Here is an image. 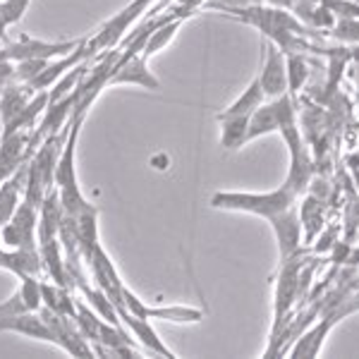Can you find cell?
Instances as JSON below:
<instances>
[{"label": "cell", "mask_w": 359, "mask_h": 359, "mask_svg": "<svg viewBox=\"0 0 359 359\" xmlns=\"http://www.w3.org/2000/svg\"><path fill=\"white\" fill-rule=\"evenodd\" d=\"M216 8L223 10L221 15L225 17H235L237 22L257 27L283 53H294L299 48L297 34H304V27L285 10L259 8V5H216Z\"/></svg>", "instance_id": "cell-1"}, {"label": "cell", "mask_w": 359, "mask_h": 359, "mask_svg": "<svg viewBox=\"0 0 359 359\" xmlns=\"http://www.w3.org/2000/svg\"><path fill=\"white\" fill-rule=\"evenodd\" d=\"M299 192L290 182H283L273 192H228L218 189L211 194V206L221 211H237V213H252L269 221L271 216L290 208L297 201Z\"/></svg>", "instance_id": "cell-2"}, {"label": "cell", "mask_w": 359, "mask_h": 359, "mask_svg": "<svg viewBox=\"0 0 359 359\" xmlns=\"http://www.w3.org/2000/svg\"><path fill=\"white\" fill-rule=\"evenodd\" d=\"M302 254L280 262V271L276 276V292H273V326H271V345L264 357L278 355V338L287 328L290 311L299 299V269H302Z\"/></svg>", "instance_id": "cell-3"}, {"label": "cell", "mask_w": 359, "mask_h": 359, "mask_svg": "<svg viewBox=\"0 0 359 359\" xmlns=\"http://www.w3.org/2000/svg\"><path fill=\"white\" fill-rule=\"evenodd\" d=\"M154 3L156 0H132L127 8H123L120 13H115L111 20L103 22V25L86 39V48H89L91 57L103 53V50L118 48L120 41L125 39V34L135 27V22L147 13Z\"/></svg>", "instance_id": "cell-4"}, {"label": "cell", "mask_w": 359, "mask_h": 359, "mask_svg": "<svg viewBox=\"0 0 359 359\" xmlns=\"http://www.w3.org/2000/svg\"><path fill=\"white\" fill-rule=\"evenodd\" d=\"M86 41L84 39H69V41H39V39L29 36V34H22L17 41H10L0 48L8 60L20 62V60H32V57H39V60H53V57H62L67 53H72L74 48H79Z\"/></svg>", "instance_id": "cell-5"}, {"label": "cell", "mask_w": 359, "mask_h": 359, "mask_svg": "<svg viewBox=\"0 0 359 359\" xmlns=\"http://www.w3.org/2000/svg\"><path fill=\"white\" fill-rule=\"evenodd\" d=\"M39 208L22 199L13 218L0 228V245L10 249H39Z\"/></svg>", "instance_id": "cell-6"}, {"label": "cell", "mask_w": 359, "mask_h": 359, "mask_svg": "<svg viewBox=\"0 0 359 359\" xmlns=\"http://www.w3.org/2000/svg\"><path fill=\"white\" fill-rule=\"evenodd\" d=\"M39 314L43 316V321L48 323V328L53 331V335H55V347L65 350L67 355H72V357H84V359L96 357L94 345H91L89 340H86L84 335L79 333V328H77V323H74L72 316L55 314V311L46 309V306H41V309H39Z\"/></svg>", "instance_id": "cell-7"}, {"label": "cell", "mask_w": 359, "mask_h": 359, "mask_svg": "<svg viewBox=\"0 0 359 359\" xmlns=\"http://www.w3.org/2000/svg\"><path fill=\"white\" fill-rule=\"evenodd\" d=\"M86 269H89V273H91V283H94L98 290L106 292L115 302V306L120 309V306H123L125 283H123V278H120L118 269H115V262L108 257V252L103 249L101 242L91 249L89 259H86Z\"/></svg>", "instance_id": "cell-8"}, {"label": "cell", "mask_w": 359, "mask_h": 359, "mask_svg": "<svg viewBox=\"0 0 359 359\" xmlns=\"http://www.w3.org/2000/svg\"><path fill=\"white\" fill-rule=\"evenodd\" d=\"M271 228H273L276 242H278V259L285 262V259L294 257V254L302 252V218H299V208L297 204H292L285 211L276 213L269 218Z\"/></svg>", "instance_id": "cell-9"}, {"label": "cell", "mask_w": 359, "mask_h": 359, "mask_svg": "<svg viewBox=\"0 0 359 359\" xmlns=\"http://www.w3.org/2000/svg\"><path fill=\"white\" fill-rule=\"evenodd\" d=\"M123 84H135L147 91H161V79L149 69V60L142 53L123 62L115 60L108 86H123Z\"/></svg>", "instance_id": "cell-10"}, {"label": "cell", "mask_w": 359, "mask_h": 359, "mask_svg": "<svg viewBox=\"0 0 359 359\" xmlns=\"http://www.w3.org/2000/svg\"><path fill=\"white\" fill-rule=\"evenodd\" d=\"M259 82H262L266 101L287 94V69H285V53L278 48L276 43H271L266 48L264 65L259 69Z\"/></svg>", "instance_id": "cell-11"}, {"label": "cell", "mask_w": 359, "mask_h": 359, "mask_svg": "<svg viewBox=\"0 0 359 359\" xmlns=\"http://www.w3.org/2000/svg\"><path fill=\"white\" fill-rule=\"evenodd\" d=\"M0 333H17L25 338L39 340V343L55 345V335L43 321L39 311H27V314H13V316H0Z\"/></svg>", "instance_id": "cell-12"}, {"label": "cell", "mask_w": 359, "mask_h": 359, "mask_svg": "<svg viewBox=\"0 0 359 359\" xmlns=\"http://www.w3.org/2000/svg\"><path fill=\"white\" fill-rule=\"evenodd\" d=\"M43 306L41 299V280L36 276L20 278V287L10 294L5 302H0V316L27 314V311H39Z\"/></svg>", "instance_id": "cell-13"}, {"label": "cell", "mask_w": 359, "mask_h": 359, "mask_svg": "<svg viewBox=\"0 0 359 359\" xmlns=\"http://www.w3.org/2000/svg\"><path fill=\"white\" fill-rule=\"evenodd\" d=\"M89 39V36H86ZM91 53H89V48H86V41L79 46V48H74L72 53H67V55H62V57H53V60H48V65H46L41 69V74H39L34 82H29V89L36 94V91H46V89H50L57 79L62 77L65 72H69L74 65H79V62H84V60H89Z\"/></svg>", "instance_id": "cell-14"}, {"label": "cell", "mask_w": 359, "mask_h": 359, "mask_svg": "<svg viewBox=\"0 0 359 359\" xmlns=\"http://www.w3.org/2000/svg\"><path fill=\"white\" fill-rule=\"evenodd\" d=\"M120 321H123V326L132 333V338H135L137 343H142L149 352H154V355H158V357H165V359H175V352L158 338L156 328L151 326V318L135 316L123 309L120 311Z\"/></svg>", "instance_id": "cell-15"}, {"label": "cell", "mask_w": 359, "mask_h": 359, "mask_svg": "<svg viewBox=\"0 0 359 359\" xmlns=\"http://www.w3.org/2000/svg\"><path fill=\"white\" fill-rule=\"evenodd\" d=\"M0 269L17 278H25V276L39 278L43 273V262L39 249H10L0 245Z\"/></svg>", "instance_id": "cell-16"}, {"label": "cell", "mask_w": 359, "mask_h": 359, "mask_svg": "<svg viewBox=\"0 0 359 359\" xmlns=\"http://www.w3.org/2000/svg\"><path fill=\"white\" fill-rule=\"evenodd\" d=\"M285 96V94H283ZM283 96L271 98L269 103H262L252 115H249V125H247V137L245 144L254 142L259 137L273 135L280 127V108H283Z\"/></svg>", "instance_id": "cell-17"}, {"label": "cell", "mask_w": 359, "mask_h": 359, "mask_svg": "<svg viewBox=\"0 0 359 359\" xmlns=\"http://www.w3.org/2000/svg\"><path fill=\"white\" fill-rule=\"evenodd\" d=\"M62 216H65V211H62V206H60L57 187H50L43 196L41 206H39V228H36L39 245L48 240H55L57 233H60Z\"/></svg>", "instance_id": "cell-18"}, {"label": "cell", "mask_w": 359, "mask_h": 359, "mask_svg": "<svg viewBox=\"0 0 359 359\" xmlns=\"http://www.w3.org/2000/svg\"><path fill=\"white\" fill-rule=\"evenodd\" d=\"M39 254H41V262H43V273L48 276V280H53L55 285L62 287H72L67 278V266H65V252H62L60 240H48L39 245Z\"/></svg>", "instance_id": "cell-19"}, {"label": "cell", "mask_w": 359, "mask_h": 359, "mask_svg": "<svg viewBox=\"0 0 359 359\" xmlns=\"http://www.w3.org/2000/svg\"><path fill=\"white\" fill-rule=\"evenodd\" d=\"M333 323L335 321L331 316H321V321H318L316 326H311L309 331H304L302 335H299L297 343L287 350V355H290L292 359H297V357H318V355H321L323 340H326L328 331L333 328Z\"/></svg>", "instance_id": "cell-20"}, {"label": "cell", "mask_w": 359, "mask_h": 359, "mask_svg": "<svg viewBox=\"0 0 359 359\" xmlns=\"http://www.w3.org/2000/svg\"><path fill=\"white\" fill-rule=\"evenodd\" d=\"M32 96H34V91L29 89V84H20V82L5 84L3 89H0V127L13 123Z\"/></svg>", "instance_id": "cell-21"}, {"label": "cell", "mask_w": 359, "mask_h": 359, "mask_svg": "<svg viewBox=\"0 0 359 359\" xmlns=\"http://www.w3.org/2000/svg\"><path fill=\"white\" fill-rule=\"evenodd\" d=\"M46 106H48V89H46V91H36V94L29 98V103H27L25 108H22V113L17 115L13 123L0 127V137L13 135V132H20V130H34V127L39 125V118L43 115Z\"/></svg>", "instance_id": "cell-22"}, {"label": "cell", "mask_w": 359, "mask_h": 359, "mask_svg": "<svg viewBox=\"0 0 359 359\" xmlns=\"http://www.w3.org/2000/svg\"><path fill=\"white\" fill-rule=\"evenodd\" d=\"M41 299L46 309L55 311V314H65L72 318L77 314V294L72 292V287L55 285L53 280H41Z\"/></svg>", "instance_id": "cell-23"}, {"label": "cell", "mask_w": 359, "mask_h": 359, "mask_svg": "<svg viewBox=\"0 0 359 359\" xmlns=\"http://www.w3.org/2000/svg\"><path fill=\"white\" fill-rule=\"evenodd\" d=\"M147 318L165 323H201L204 321V311L194 309V306L184 304H161V306H147Z\"/></svg>", "instance_id": "cell-24"}, {"label": "cell", "mask_w": 359, "mask_h": 359, "mask_svg": "<svg viewBox=\"0 0 359 359\" xmlns=\"http://www.w3.org/2000/svg\"><path fill=\"white\" fill-rule=\"evenodd\" d=\"M264 101H266V96H264L262 82H259V77H254L252 82H249L247 89L242 91V94L237 96L235 101L225 108V111L218 113L216 118H228V115H252Z\"/></svg>", "instance_id": "cell-25"}, {"label": "cell", "mask_w": 359, "mask_h": 359, "mask_svg": "<svg viewBox=\"0 0 359 359\" xmlns=\"http://www.w3.org/2000/svg\"><path fill=\"white\" fill-rule=\"evenodd\" d=\"M221 125V147L228 151L245 147V137H247V125H249V115H228V118H216Z\"/></svg>", "instance_id": "cell-26"}, {"label": "cell", "mask_w": 359, "mask_h": 359, "mask_svg": "<svg viewBox=\"0 0 359 359\" xmlns=\"http://www.w3.org/2000/svg\"><path fill=\"white\" fill-rule=\"evenodd\" d=\"M299 208V218H302V233H304V240L311 242L316 237L318 230L323 228V204L316 199L314 194H309L306 199L302 201Z\"/></svg>", "instance_id": "cell-27"}, {"label": "cell", "mask_w": 359, "mask_h": 359, "mask_svg": "<svg viewBox=\"0 0 359 359\" xmlns=\"http://www.w3.org/2000/svg\"><path fill=\"white\" fill-rule=\"evenodd\" d=\"M285 69H287V94L294 98L299 94V89L304 86L306 77H309V65L306 57L294 50V53H285Z\"/></svg>", "instance_id": "cell-28"}, {"label": "cell", "mask_w": 359, "mask_h": 359, "mask_svg": "<svg viewBox=\"0 0 359 359\" xmlns=\"http://www.w3.org/2000/svg\"><path fill=\"white\" fill-rule=\"evenodd\" d=\"M182 22H184V17H177V20H170V22H165V25H161L151 34V36H149V41H147V46H144L142 55L149 60L151 55L161 53V50H163L165 46L170 43L172 39H175V34H177V29L182 27Z\"/></svg>", "instance_id": "cell-29"}, {"label": "cell", "mask_w": 359, "mask_h": 359, "mask_svg": "<svg viewBox=\"0 0 359 359\" xmlns=\"http://www.w3.org/2000/svg\"><path fill=\"white\" fill-rule=\"evenodd\" d=\"M32 3L34 0H0V27H3V32H8L13 25L25 20Z\"/></svg>", "instance_id": "cell-30"}, {"label": "cell", "mask_w": 359, "mask_h": 359, "mask_svg": "<svg viewBox=\"0 0 359 359\" xmlns=\"http://www.w3.org/2000/svg\"><path fill=\"white\" fill-rule=\"evenodd\" d=\"M335 39L340 41H352V43H359V20L355 17H345L335 25Z\"/></svg>", "instance_id": "cell-31"}, {"label": "cell", "mask_w": 359, "mask_h": 359, "mask_svg": "<svg viewBox=\"0 0 359 359\" xmlns=\"http://www.w3.org/2000/svg\"><path fill=\"white\" fill-rule=\"evenodd\" d=\"M15 62L13 60H8L3 53H0V89H3L5 84H10V82H15Z\"/></svg>", "instance_id": "cell-32"}, {"label": "cell", "mask_w": 359, "mask_h": 359, "mask_svg": "<svg viewBox=\"0 0 359 359\" xmlns=\"http://www.w3.org/2000/svg\"><path fill=\"white\" fill-rule=\"evenodd\" d=\"M269 3L271 5H273V8H292V5H294V0H269Z\"/></svg>", "instance_id": "cell-33"}]
</instances>
